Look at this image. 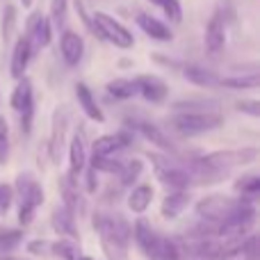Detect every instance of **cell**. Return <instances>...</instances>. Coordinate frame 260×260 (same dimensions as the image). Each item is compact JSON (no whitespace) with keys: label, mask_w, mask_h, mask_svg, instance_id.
Here are the masks:
<instances>
[{"label":"cell","mask_w":260,"mask_h":260,"mask_svg":"<svg viewBox=\"0 0 260 260\" xmlns=\"http://www.w3.org/2000/svg\"><path fill=\"white\" fill-rule=\"evenodd\" d=\"M197 215L206 224L219 229V233L247 235L256 224V206L244 197L210 194L197 203Z\"/></svg>","instance_id":"6da1fadb"},{"label":"cell","mask_w":260,"mask_h":260,"mask_svg":"<svg viewBox=\"0 0 260 260\" xmlns=\"http://www.w3.org/2000/svg\"><path fill=\"white\" fill-rule=\"evenodd\" d=\"M94 229L101 235L103 251L110 260H126L130 238H133V226L114 212H96L94 215Z\"/></svg>","instance_id":"7a4b0ae2"},{"label":"cell","mask_w":260,"mask_h":260,"mask_svg":"<svg viewBox=\"0 0 260 260\" xmlns=\"http://www.w3.org/2000/svg\"><path fill=\"white\" fill-rule=\"evenodd\" d=\"M224 123V117L217 112L215 108H187V110H176L174 119H171V128L178 135H199L215 130Z\"/></svg>","instance_id":"3957f363"},{"label":"cell","mask_w":260,"mask_h":260,"mask_svg":"<svg viewBox=\"0 0 260 260\" xmlns=\"http://www.w3.org/2000/svg\"><path fill=\"white\" fill-rule=\"evenodd\" d=\"M151 162L155 167V176L169 189H187L192 185V174L187 165H180L174 155L151 153Z\"/></svg>","instance_id":"277c9868"},{"label":"cell","mask_w":260,"mask_h":260,"mask_svg":"<svg viewBox=\"0 0 260 260\" xmlns=\"http://www.w3.org/2000/svg\"><path fill=\"white\" fill-rule=\"evenodd\" d=\"M91 16H94V23L101 32V39L110 41V44H114L117 48H123V50L133 48L135 37L121 21H117L114 16H110V14H105V12H94Z\"/></svg>","instance_id":"5b68a950"},{"label":"cell","mask_w":260,"mask_h":260,"mask_svg":"<svg viewBox=\"0 0 260 260\" xmlns=\"http://www.w3.org/2000/svg\"><path fill=\"white\" fill-rule=\"evenodd\" d=\"M258 157V148L249 146V148H238V151H217V153H208V155L199 157L203 165L215 167V169L229 171L233 167H242V165H251Z\"/></svg>","instance_id":"8992f818"},{"label":"cell","mask_w":260,"mask_h":260,"mask_svg":"<svg viewBox=\"0 0 260 260\" xmlns=\"http://www.w3.org/2000/svg\"><path fill=\"white\" fill-rule=\"evenodd\" d=\"M25 37L32 46V53L46 48L53 39V23H50L48 16H44L41 12H35L30 18H27L25 25Z\"/></svg>","instance_id":"52a82bcc"},{"label":"cell","mask_w":260,"mask_h":260,"mask_svg":"<svg viewBox=\"0 0 260 260\" xmlns=\"http://www.w3.org/2000/svg\"><path fill=\"white\" fill-rule=\"evenodd\" d=\"M14 194H18L21 203H25V206H30V208H39L46 199L41 183L32 174H27V171L18 174L16 183H14Z\"/></svg>","instance_id":"ba28073f"},{"label":"cell","mask_w":260,"mask_h":260,"mask_svg":"<svg viewBox=\"0 0 260 260\" xmlns=\"http://www.w3.org/2000/svg\"><path fill=\"white\" fill-rule=\"evenodd\" d=\"M128 126H130V130H133V133L144 135V137H146L148 142H151V144H155V146H160L162 151L176 153L174 142H171V139L167 137V135L162 133V130L155 126V123L146 121V119H130V121H128Z\"/></svg>","instance_id":"9c48e42d"},{"label":"cell","mask_w":260,"mask_h":260,"mask_svg":"<svg viewBox=\"0 0 260 260\" xmlns=\"http://www.w3.org/2000/svg\"><path fill=\"white\" fill-rule=\"evenodd\" d=\"M135 82H137V94H142L144 99L151 101V103H162V101L167 99V94H169L165 80L157 78V76H151V73H142V76H137Z\"/></svg>","instance_id":"30bf717a"},{"label":"cell","mask_w":260,"mask_h":260,"mask_svg":"<svg viewBox=\"0 0 260 260\" xmlns=\"http://www.w3.org/2000/svg\"><path fill=\"white\" fill-rule=\"evenodd\" d=\"M133 144V133H114V135H101L94 139V155H114Z\"/></svg>","instance_id":"8fae6325"},{"label":"cell","mask_w":260,"mask_h":260,"mask_svg":"<svg viewBox=\"0 0 260 260\" xmlns=\"http://www.w3.org/2000/svg\"><path fill=\"white\" fill-rule=\"evenodd\" d=\"M50 224H53L55 233L59 238H69V240H78L80 242V235L76 229V212H71L67 206H57L50 215Z\"/></svg>","instance_id":"7c38bea8"},{"label":"cell","mask_w":260,"mask_h":260,"mask_svg":"<svg viewBox=\"0 0 260 260\" xmlns=\"http://www.w3.org/2000/svg\"><path fill=\"white\" fill-rule=\"evenodd\" d=\"M59 50H62L64 62L69 67H76V64H80L82 55H85V39L73 30H64L62 39H59Z\"/></svg>","instance_id":"4fadbf2b"},{"label":"cell","mask_w":260,"mask_h":260,"mask_svg":"<svg viewBox=\"0 0 260 260\" xmlns=\"http://www.w3.org/2000/svg\"><path fill=\"white\" fill-rule=\"evenodd\" d=\"M32 46H30V41H27V37L23 35V37H18L16 39V44H14V50H12V64H9V73H12V78H23L25 76V69H27V64H30V59H32Z\"/></svg>","instance_id":"5bb4252c"},{"label":"cell","mask_w":260,"mask_h":260,"mask_svg":"<svg viewBox=\"0 0 260 260\" xmlns=\"http://www.w3.org/2000/svg\"><path fill=\"white\" fill-rule=\"evenodd\" d=\"M224 46H226V25L224 18L219 14H215L206 25V50L210 55H217L224 50Z\"/></svg>","instance_id":"9a60e30c"},{"label":"cell","mask_w":260,"mask_h":260,"mask_svg":"<svg viewBox=\"0 0 260 260\" xmlns=\"http://www.w3.org/2000/svg\"><path fill=\"white\" fill-rule=\"evenodd\" d=\"M137 25L142 27L144 35L151 37V39H155V41H171V39H174V32L169 30V25H167V23H162L160 18L146 14V12H139L137 14Z\"/></svg>","instance_id":"2e32d148"},{"label":"cell","mask_w":260,"mask_h":260,"mask_svg":"<svg viewBox=\"0 0 260 260\" xmlns=\"http://www.w3.org/2000/svg\"><path fill=\"white\" fill-rule=\"evenodd\" d=\"M59 192H62L64 206H67L71 212H78V215H82V212L87 210V201H85V197H82V192L78 189L76 178L67 176V178L59 180Z\"/></svg>","instance_id":"e0dca14e"},{"label":"cell","mask_w":260,"mask_h":260,"mask_svg":"<svg viewBox=\"0 0 260 260\" xmlns=\"http://www.w3.org/2000/svg\"><path fill=\"white\" fill-rule=\"evenodd\" d=\"M64 133H67V110L57 108L53 117V133H50V142H48V151L53 162H59V153L64 146Z\"/></svg>","instance_id":"ac0fdd59"},{"label":"cell","mask_w":260,"mask_h":260,"mask_svg":"<svg viewBox=\"0 0 260 260\" xmlns=\"http://www.w3.org/2000/svg\"><path fill=\"white\" fill-rule=\"evenodd\" d=\"M146 256L151 260H183V249H180V244L176 240L157 233L155 244L151 247V251Z\"/></svg>","instance_id":"d6986e66"},{"label":"cell","mask_w":260,"mask_h":260,"mask_svg":"<svg viewBox=\"0 0 260 260\" xmlns=\"http://www.w3.org/2000/svg\"><path fill=\"white\" fill-rule=\"evenodd\" d=\"M189 201H192V197H189L187 189H174L171 194H167L165 199H162V217H167V219H176L178 215H183V210L189 206Z\"/></svg>","instance_id":"ffe728a7"},{"label":"cell","mask_w":260,"mask_h":260,"mask_svg":"<svg viewBox=\"0 0 260 260\" xmlns=\"http://www.w3.org/2000/svg\"><path fill=\"white\" fill-rule=\"evenodd\" d=\"M76 96H78V103H80L82 112H85L91 121H96V123H103L105 121L103 110H101V105L96 103L94 94H91V89L85 85V82H78V85H76Z\"/></svg>","instance_id":"44dd1931"},{"label":"cell","mask_w":260,"mask_h":260,"mask_svg":"<svg viewBox=\"0 0 260 260\" xmlns=\"http://www.w3.org/2000/svg\"><path fill=\"white\" fill-rule=\"evenodd\" d=\"M85 165H87L85 139H82V135L78 133L76 137L71 139V144H69V176H71V178H78V176L82 174V169H85Z\"/></svg>","instance_id":"7402d4cb"},{"label":"cell","mask_w":260,"mask_h":260,"mask_svg":"<svg viewBox=\"0 0 260 260\" xmlns=\"http://www.w3.org/2000/svg\"><path fill=\"white\" fill-rule=\"evenodd\" d=\"M183 73H185V78L197 87H208V89L219 87V76H217L215 71H210V69L199 67V64H185Z\"/></svg>","instance_id":"603a6c76"},{"label":"cell","mask_w":260,"mask_h":260,"mask_svg":"<svg viewBox=\"0 0 260 260\" xmlns=\"http://www.w3.org/2000/svg\"><path fill=\"white\" fill-rule=\"evenodd\" d=\"M133 238H135V242H137V247L142 249L144 253H148L151 251V247L155 244V240H157V231L153 229L148 219L139 217V219L135 221V226H133Z\"/></svg>","instance_id":"cb8c5ba5"},{"label":"cell","mask_w":260,"mask_h":260,"mask_svg":"<svg viewBox=\"0 0 260 260\" xmlns=\"http://www.w3.org/2000/svg\"><path fill=\"white\" fill-rule=\"evenodd\" d=\"M153 201V187L151 185H137L133 187V192L128 194V208L137 215H142Z\"/></svg>","instance_id":"d4e9b609"},{"label":"cell","mask_w":260,"mask_h":260,"mask_svg":"<svg viewBox=\"0 0 260 260\" xmlns=\"http://www.w3.org/2000/svg\"><path fill=\"white\" fill-rule=\"evenodd\" d=\"M32 103H35V99H32V82L23 76V78H18V85L12 91V108L16 112H21V110H25Z\"/></svg>","instance_id":"484cf974"},{"label":"cell","mask_w":260,"mask_h":260,"mask_svg":"<svg viewBox=\"0 0 260 260\" xmlns=\"http://www.w3.org/2000/svg\"><path fill=\"white\" fill-rule=\"evenodd\" d=\"M108 94L114 96L117 101H128L137 94V82L126 80V78H117V80L108 82Z\"/></svg>","instance_id":"4316f807"},{"label":"cell","mask_w":260,"mask_h":260,"mask_svg":"<svg viewBox=\"0 0 260 260\" xmlns=\"http://www.w3.org/2000/svg\"><path fill=\"white\" fill-rule=\"evenodd\" d=\"M221 87H229V89H256L260 85V76L256 71L247 73V76H229V78H219Z\"/></svg>","instance_id":"83f0119b"},{"label":"cell","mask_w":260,"mask_h":260,"mask_svg":"<svg viewBox=\"0 0 260 260\" xmlns=\"http://www.w3.org/2000/svg\"><path fill=\"white\" fill-rule=\"evenodd\" d=\"M50 253L64 258V260H78V256H80V247H78V240L59 238L57 242H50Z\"/></svg>","instance_id":"f1b7e54d"},{"label":"cell","mask_w":260,"mask_h":260,"mask_svg":"<svg viewBox=\"0 0 260 260\" xmlns=\"http://www.w3.org/2000/svg\"><path fill=\"white\" fill-rule=\"evenodd\" d=\"M233 189L238 192V197H244V199H256L258 192H260V178L256 174H249V176H242L240 180H235Z\"/></svg>","instance_id":"f546056e"},{"label":"cell","mask_w":260,"mask_h":260,"mask_svg":"<svg viewBox=\"0 0 260 260\" xmlns=\"http://www.w3.org/2000/svg\"><path fill=\"white\" fill-rule=\"evenodd\" d=\"M67 16H69V0H50V23L55 27L62 30L67 25Z\"/></svg>","instance_id":"4dcf8cb0"},{"label":"cell","mask_w":260,"mask_h":260,"mask_svg":"<svg viewBox=\"0 0 260 260\" xmlns=\"http://www.w3.org/2000/svg\"><path fill=\"white\" fill-rule=\"evenodd\" d=\"M142 171H144L142 160H137V157H135V160H130L128 165H123V167H121V171H119V174H121V185L130 187V185H133L135 180H137L139 176H142Z\"/></svg>","instance_id":"1f68e13d"},{"label":"cell","mask_w":260,"mask_h":260,"mask_svg":"<svg viewBox=\"0 0 260 260\" xmlns=\"http://www.w3.org/2000/svg\"><path fill=\"white\" fill-rule=\"evenodd\" d=\"M14 30H16V7H14V5H7L3 12V41L5 44L12 41Z\"/></svg>","instance_id":"d6a6232c"},{"label":"cell","mask_w":260,"mask_h":260,"mask_svg":"<svg viewBox=\"0 0 260 260\" xmlns=\"http://www.w3.org/2000/svg\"><path fill=\"white\" fill-rule=\"evenodd\" d=\"M73 7H76V14H78V18L82 21V25H85L94 37H99L101 39V32H99V27H96V23H94V16H91L89 9H87L85 0H73Z\"/></svg>","instance_id":"836d02e7"},{"label":"cell","mask_w":260,"mask_h":260,"mask_svg":"<svg viewBox=\"0 0 260 260\" xmlns=\"http://www.w3.org/2000/svg\"><path fill=\"white\" fill-rule=\"evenodd\" d=\"M247 260H260V238L256 233L249 235V238H242V249H240Z\"/></svg>","instance_id":"e575fe53"},{"label":"cell","mask_w":260,"mask_h":260,"mask_svg":"<svg viewBox=\"0 0 260 260\" xmlns=\"http://www.w3.org/2000/svg\"><path fill=\"white\" fill-rule=\"evenodd\" d=\"M160 7H162L165 16L169 18L171 23H180V21H183V7H180L178 0H162Z\"/></svg>","instance_id":"d590c367"},{"label":"cell","mask_w":260,"mask_h":260,"mask_svg":"<svg viewBox=\"0 0 260 260\" xmlns=\"http://www.w3.org/2000/svg\"><path fill=\"white\" fill-rule=\"evenodd\" d=\"M23 240V231H0V251H9V249L18 247Z\"/></svg>","instance_id":"8d00e7d4"},{"label":"cell","mask_w":260,"mask_h":260,"mask_svg":"<svg viewBox=\"0 0 260 260\" xmlns=\"http://www.w3.org/2000/svg\"><path fill=\"white\" fill-rule=\"evenodd\" d=\"M12 203H14V185L0 183V217L7 215Z\"/></svg>","instance_id":"74e56055"},{"label":"cell","mask_w":260,"mask_h":260,"mask_svg":"<svg viewBox=\"0 0 260 260\" xmlns=\"http://www.w3.org/2000/svg\"><path fill=\"white\" fill-rule=\"evenodd\" d=\"M9 160V126L5 119H0V165H7Z\"/></svg>","instance_id":"f35d334b"},{"label":"cell","mask_w":260,"mask_h":260,"mask_svg":"<svg viewBox=\"0 0 260 260\" xmlns=\"http://www.w3.org/2000/svg\"><path fill=\"white\" fill-rule=\"evenodd\" d=\"M27 251L35 253V256H48L50 242H46V240H32V242H27Z\"/></svg>","instance_id":"ab89813d"},{"label":"cell","mask_w":260,"mask_h":260,"mask_svg":"<svg viewBox=\"0 0 260 260\" xmlns=\"http://www.w3.org/2000/svg\"><path fill=\"white\" fill-rule=\"evenodd\" d=\"M32 219H35V208L21 203V206H18V224H21V226H30Z\"/></svg>","instance_id":"60d3db41"},{"label":"cell","mask_w":260,"mask_h":260,"mask_svg":"<svg viewBox=\"0 0 260 260\" xmlns=\"http://www.w3.org/2000/svg\"><path fill=\"white\" fill-rule=\"evenodd\" d=\"M235 108H238L240 112H249V114H251V117H258V114H260L258 101H247V103H244V101H242V103H238V105H235Z\"/></svg>","instance_id":"b9f144b4"},{"label":"cell","mask_w":260,"mask_h":260,"mask_svg":"<svg viewBox=\"0 0 260 260\" xmlns=\"http://www.w3.org/2000/svg\"><path fill=\"white\" fill-rule=\"evenodd\" d=\"M87 187H89V192H96V187H99V180H96V169L89 165V171H87Z\"/></svg>","instance_id":"7bdbcfd3"},{"label":"cell","mask_w":260,"mask_h":260,"mask_svg":"<svg viewBox=\"0 0 260 260\" xmlns=\"http://www.w3.org/2000/svg\"><path fill=\"white\" fill-rule=\"evenodd\" d=\"M78 260H96V258H91V256H82V253H80V256H78Z\"/></svg>","instance_id":"ee69618b"},{"label":"cell","mask_w":260,"mask_h":260,"mask_svg":"<svg viewBox=\"0 0 260 260\" xmlns=\"http://www.w3.org/2000/svg\"><path fill=\"white\" fill-rule=\"evenodd\" d=\"M21 3H23V7H30V5H32V0H21Z\"/></svg>","instance_id":"f6af8a7d"},{"label":"cell","mask_w":260,"mask_h":260,"mask_svg":"<svg viewBox=\"0 0 260 260\" xmlns=\"http://www.w3.org/2000/svg\"><path fill=\"white\" fill-rule=\"evenodd\" d=\"M0 260H21V258H9V256H5V258H0Z\"/></svg>","instance_id":"bcb514c9"},{"label":"cell","mask_w":260,"mask_h":260,"mask_svg":"<svg viewBox=\"0 0 260 260\" xmlns=\"http://www.w3.org/2000/svg\"><path fill=\"white\" fill-rule=\"evenodd\" d=\"M148 3H153V5H160V3H162V0H148Z\"/></svg>","instance_id":"7dc6e473"}]
</instances>
